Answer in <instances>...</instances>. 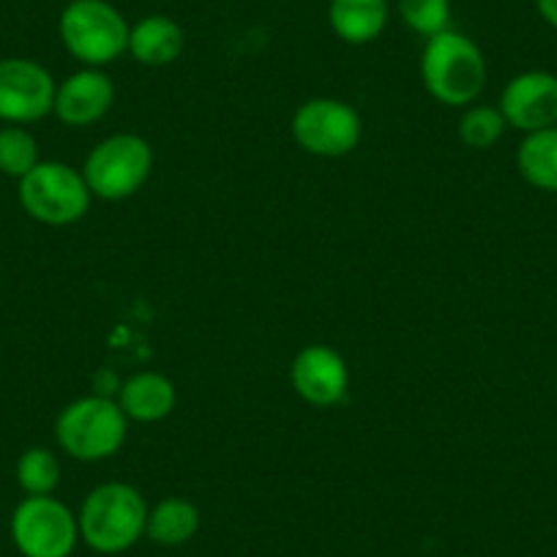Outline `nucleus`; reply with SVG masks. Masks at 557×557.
<instances>
[{"mask_svg":"<svg viewBox=\"0 0 557 557\" xmlns=\"http://www.w3.org/2000/svg\"><path fill=\"white\" fill-rule=\"evenodd\" d=\"M399 17L412 34L432 39L451 25V0H396Z\"/></svg>","mask_w":557,"mask_h":557,"instance_id":"21","label":"nucleus"},{"mask_svg":"<svg viewBox=\"0 0 557 557\" xmlns=\"http://www.w3.org/2000/svg\"><path fill=\"white\" fill-rule=\"evenodd\" d=\"M290 132L301 151L320 159L347 157L358 148L363 134L361 115L342 99H309L293 112Z\"/></svg>","mask_w":557,"mask_h":557,"instance_id":"8","label":"nucleus"},{"mask_svg":"<svg viewBox=\"0 0 557 557\" xmlns=\"http://www.w3.org/2000/svg\"><path fill=\"white\" fill-rule=\"evenodd\" d=\"M23 211L47 227H69L88 213L90 195L83 173L63 162H39L25 178L17 181Z\"/></svg>","mask_w":557,"mask_h":557,"instance_id":"6","label":"nucleus"},{"mask_svg":"<svg viewBox=\"0 0 557 557\" xmlns=\"http://www.w3.org/2000/svg\"><path fill=\"white\" fill-rule=\"evenodd\" d=\"M293 391L312 407L339 405L350 388V372L342 352L329 345H309L293 358Z\"/></svg>","mask_w":557,"mask_h":557,"instance_id":"11","label":"nucleus"},{"mask_svg":"<svg viewBox=\"0 0 557 557\" xmlns=\"http://www.w3.org/2000/svg\"><path fill=\"white\" fill-rule=\"evenodd\" d=\"M9 530L23 557H72L79 541L77 513L52 495H25Z\"/></svg>","mask_w":557,"mask_h":557,"instance_id":"7","label":"nucleus"},{"mask_svg":"<svg viewBox=\"0 0 557 557\" xmlns=\"http://www.w3.org/2000/svg\"><path fill=\"white\" fill-rule=\"evenodd\" d=\"M200 530V511L186 497H164L148 508L146 535L159 546H184Z\"/></svg>","mask_w":557,"mask_h":557,"instance_id":"16","label":"nucleus"},{"mask_svg":"<svg viewBox=\"0 0 557 557\" xmlns=\"http://www.w3.org/2000/svg\"><path fill=\"white\" fill-rule=\"evenodd\" d=\"M153 170V148L139 134H112L96 143L85 157L83 178L90 195L107 202H121L137 195Z\"/></svg>","mask_w":557,"mask_h":557,"instance_id":"5","label":"nucleus"},{"mask_svg":"<svg viewBox=\"0 0 557 557\" xmlns=\"http://www.w3.org/2000/svg\"><path fill=\"white\" fill-rule=\"evenodd\" d=\"M535 9H539L541 20L557 30V0H535Z\"/></svg>","mask_w":557,"mask_h":557,"instance_id":"22","label":"nucleus"},{"mask_svg":"<svg viewBox=\"0 0 557 557\" xmlns=\"http://www.w3.org/2000/svg\"><path fill=\"white\" fill-rule=\"evenodd\" d=\"M128 28L126 17L107 0H72L58 20L66 52L90 69L107 66L128 50Z\"/></svg>","mask_w":557,"mask_h":557,"instance_id":"4","label":"nucleus"},{"mask_svg":"<svg viewBox=\"0 0 557 557\" xmlns=\"http://www.w3.org/2000/svg\"><path fill=\"white\" fill-rule=\"evenodd\" d=\"M79 539L99 555H121L132 549L148 524V503L137 486L107 481L88 492L77 513Z\"/></svg>","mask_w":557,"mask_h":557,"instance_id":"1","label":"nucleus"},{"mask_svg":"<svg viewBox=\"0 0 557 557\" xmlns=\"http://www.w3.org/2000/svg\"><path fill=\"white\" fill-rule=\"evenodd\" d=\"M184 28L173 17L151 14L128 28V55L148 69L170 66L184 52Z\"/></svg>","mask_w":557,"mask_h":557,"instance_id":"13","label":"nucleus"},{"mask_svg":"<svg viewBox=\"0 0 557 557\" xmlns=\"http://www.w3.org/2000/svg\"><path fill=\"white\" fill-rule=\"evenodd\" d=\"M421 83L441 104L470 107L486 88L484 52L459 30H443L426 39L421 52Z\"/></svg>","mask_w":557,"mask_h":557,"instance_id":"2","label":"nucleus"},{"mask_svg":"<svg viewBox=\"0 0 557 557\" xmlns=\"http://www.w3.org/2000/svg\"><path fill=\"white\" fill-rule=\"evenodd\" d=\"M17 484L25 495H52L61 484V462L50 448L34 446L17 459Z\"/></svg>","mask_w":557,"mask_h":557,"instance_id":"19","label":"nucleus"},{"mask_svg":"<svg viewBox=\"0 0 557 557\" xmlns=\"http://www.w3.org/2000/svg\"><path fill=\"white\" fill-rule=\"evenodd\" d=\"M128 418L115 399L83 396L58 412L55 441L77 462H101L115 457L126 443Z\"/></svg>","mask_w":557,"mask_h":557,"instance_id":"3","label":"nucleus"},{"mask_svg":"<svg viewBox=\"0 0 557 557\" xmlns=\"http://www.w3.org/2000/svg\"><path fill=\"white\" fill-rule=\"evenodd\" d=\"M58 83L30 58H0V121L28 126L50 115Z\"/></svg>","mask_w":557,"mask_h":557,"instance_id":"9","label":"nucleus"},{"mask_svg":"<svg viewBox=\"0 0 557 557\" xmlns=\"http://www.w3.org/2000/svg\"><path fill=\"white\" fill-rule=\"evenodd\" d=\"M39 143L25 126H0V173L7 178H25L39 164Z\"/></svg>","mask_w":557,"mask_h":557,"instance_id":"18","label":"nucleus"},{"mask_svg":"<svg viewBox=\"0 0 557 557\" xmlns=\"http://www.w3.org/2000/svg\"><path fill=\"white\" fill-rule=\"evenodd\" d=\"M329 23L345 45H369L388 25V0H331Z\"/></svg>","mask_w":557,"mask_h":557,"instance_id":"15","label":"nucleus"},{"mask_svg":"<svg viewBox=\"0 0 557 557\" xmlns=\"http://www.w3.org/2000/svg\"><path fill=\"white\" fill-rule=\"evenodd\" d=\"M117 407L128 421L157 424L175 407V385L162 372H137L117 388Z\"/></svg>","mask_w":557,"mask_h":557,"instance_id":"14","label":"nucleus"},{"mask_svg":"<svg viewBox=\"0 0 557 557\" xmlns=\"http://www.w3.org/2000/svg\"><path fill=\"white\" fill-rule=\"evenodd\" d=\"M497 107L508 126L522 134L557 126V74L541 69L517 74L506 83Z\"/></svg>","mask_w":557,"mask_h":557,"instance_id":"10","label":"nucleus"},{"mask_svg":"<svg viewBox=\"0 0 557 557\" xmlns=\"http://www.w3.org/2000/svg\"><path fill=\"white\" fill-rule=\"evenodd\" d=\"M517 168L530 186L557 195V126L524 134L517 151Z\"/></svg>","mask_w":557,"mask_h":557,"instance_id":"17","label":"nucleus"},{"mask_svg":"<svg viewBox=\"0 0 557 557\" xmlns=\"http://www.w3.org/2000/svg\"><path fill=\"white\" fill-rule=\"evenodd\" d=\"M508 128L500 107L490 104H470L465 115L459 117V139L473 151H486L503 137Z\"/></svg>","mask_w":557,"mask_h":557,"instance_id":"20","label":"nucleus"},{"mask_svg":"<svg viewBox=\"0 0 557 557\" xmlns=\"http://www.w3.org/2000/svg\"><path fill=\"white\" fill-rule=\"evenodd\" d=\"M115 101V85L101 69L83 66L79 72L69 74L55 88V104L52 112L58 121L72 128L94 126L110 112Z\"/></svg>","mask_w":557,"mask_h":557,"instance_id":"12","label":"nucleus"}]
</instances>
